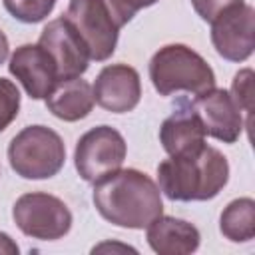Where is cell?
Wrapping results in <instances>:
<instances>
[{
	"instance_id": "cell-1",
	"label": "cell",
	"mask_w": 255,
	"mask_h": 255,
	"mask_svg": "<svg viewBox=\"0 0 255 255\" xmlns=\"http://www.w3.org/2000/svg\"><path fill=\"white\" fill-rule=\"evenodd\" d=\"M92 201L106 221L128 229H143L163 213L157 183L147 173L131 167H120L94 183Z\"/></svg>"
},
{
	"instance_id": "cell-2",
	"label": "cell",
	"mask_w": 255,
	"mask_h": 255,
	"mask_svg": "<svg viewBox=\"0 0 255 255\" xmlns=\"http://www.w3.org/2000/svg\"><path fill=\"white\" fill-rule=\"evenodd\" d=\"M229 179L227 157L207 143L157 165V187L171 201L213 199Z\"/></svg>"
},
{
	"instance_id": "cell-3",
	"label": "cell",
	"mask_w": 255,
	"mask_h": 255,
	"mask_svg": "<svg viewBox=\"0 0 255 255\" xmlns=\"http://www.w3.org/2000/svg\"><path fill=\"white\" fill-rule=\"evenodd\" d=\"M149 80L159 96L187 92L193 96L215 88L211 66L185 44H167L149 60Z\"/></svg>"
},
{
	"instance_id": "cell-4",
	"label": "cell",
	"mask_w": 255,
	"mask_h": 255,
	"mask_svg": "<svg viewBox=\"0 0 255 255\" xmlns=\"http://www.w3.org/2000/svg\"><path fill=\"white\" fill-rule=\"evenodd\" d=\"M8 161L16 175L24 179H48L64 167L66 145L52 128L28 126L12 137Z\"/></svg>"
},
{
	"instance_id": "cell-5",
	"label": "cell",
	"mask_w": 255,
	"mask_h": 255,
	"mask_svg": "<svg viewBox=\"0 0 255 255\" xmlns=\"http://www.w3.org/2000/svg\"><path fill=\"white\" fill-rule=\"evenodd\" d=\"M12 219L24 235L40 241L62 239L72 229V211L68 205L44 191L20 195L12 207Z\"/></svg>"
},
{
	"instance_id": "cell-6",
	"label": "cell",
	"mask_w": 255,
	"mask_h": 255,
	"mask_svg": "<svg viewBox=\"0 0 255 255\" xmlns=\"http://www.w3.org/2000/svg\"><path fill=\"white\" fill-rule=\"evenodd\" d=\"M126 153V139L116 128L96 126L78 139L74 149V163L84 181L98 183L122 167Z\"/></svg>"
},
{
	"instance_id": "cell-7",
	"label": "cell",
	"mask_w": 255,
	"mask_h": 255,
	"mask_svg": "<svg viewBox=\"0 0 255 255\" xmlns=\"http://www.w3.org/2000/svg\"><path fill=\"white\" fill-rule=\"evenodd\" d=\"M84 40L90 60H108L118 46L120 26L112 18L104 0H70L66 14H62Z\"/></svg>"
},
{
	"instance_id": "cell-8",
	"label": "cell",
	"mask_w": 255,
	"mask_h": 255,
	"mask_svg": "<svg viewBox=\"0 0 255 255\" xmlns=\"http://www.w3.org/2000/svg\"><path fill=\"white\" fill-rule=\"evenodd\" d=\"M211 42L215 52L229 62H245L255 48V10L237 4L211 22Z\"/></svg>"
},
{
	"instance_id": "cell-9",
	"label": "cell",
	"mask_w": 255,
	"mask_h": 255,
	"mask_svg": "<svg viewBox=\"0 0 255 255\" xmlns=\"http://www.w3.org/2000/svg\"><path fill=\"white\" fill-rule=\"evenodd\" d=\"M38 44L56 62L60 80L80 78L90 66V52H88L84 40L80 38V34L72 28V24L64 16H60L44 26Z\"/></svg>"
},
{
	"instance_id": "cell-10",
	"label": "cell",
	"mask_w": 255,
	"mask_h": 255,
	"mask_svg": "<svg viewBox=\"0 0 255 255\" xmlns=\"http://www.w3.org/2000/svg\"><path fill=\"white\" fill-rule=\"evenodd\" d=\"M189 104L197 114L205 135L215 137L223 143H235L239 139L245 122L241 110L237 108L227 90L213 88L205 94L195 96Z\"/></svg>"
},
{
	"instance_id": "cell-11",
	"label": "cell",
	"mask_w": 255,
	"mask_h": 255,
	"mask_svg": "<svg viewBox=\"0 0 255 255\" xmlns=\"http://www.w3.org/2000/svg\"><path fill=\"white\" fill-rule=\"evenodd\" d=\"M8 70L32 100L46 98L60 80L56 62L40 44L18 46L10 56Z\"/></svg>"
},
{
	"instance_id": "cell-12",
	"label": "cell",
	"mask_w": 255,
	"mask_h": 255,
	"mask_svg": "<svg viewBox=\"0 0 255 255\" xmlns=\"http://www.w3.org/2000/svg\"><path fill=\"white\" fill-rule=\"evenodd\" d=\"M92 92L100 108L112 114L131 112L141 98L139 74L128 64H110L96 76Z\"/></svg>"
},
{
	"instance_id": "cell-13",
	"label": "cell",
	"mask_w": 255,
	"mask_h": 255,
	"mask_svg": "<svg viewBox=\"0 0 255 255\" xmlns=\"http://www.w3.org/2000/svg\"><path fill=\"white\" fill-rule=\"evenodd\" d=\"M159 141L167 155H179L205 143V129L189 100H179L173 114L163 120Z\"/></svg>"
},
{
	"instance_id": "cell-14",
	"label": "cell",
	"mask_w": 255,
	"mask_h": 255,
	"mask_svg": "<svg viewBox=\"0 0 255 255\" xmlns=\"http://www.w3.org/2000/svg\"><path fill=\"white\" fill-rule=\"evenodd\" d=\"M145 229L149 247L159 255H187L193 253L201 241L199 229L193 223L163 213Z\"/></svg>"
},
{
	"instance_id": "cell-15",
	"label": "cell",
	"mask_w": 255,
	"mask_h": 255,
	"mask_svg": "<svg viewBox=\"0 0 255 255\" xmlns=\"http://www.w3.org/2000/svg\"><path fill=\"white\" fill-rule=\"evenodd\" d=\"M94 92L92 86L82 78L58 80L54 90L46 96V108L64 122H78L86 118L94 108Z\"/></svg>"
},
{
	"instance_id": "cell-16",
	"label": "cell",
	"mask_w": 255,
	"mask_h": 255,
	"mask_svg": "<svg viewBox=\"0 0 255 255\" xmlns=\"http://www.w3.org/2000/svg\"><path fill=\"white\" fill-rule=\"evenodd\" d=\"M219 229L233 243L251 241L255 237V201L251 197H239L227 203L219 217Z\"/></svg>"
},
{
	"instance_id": "cell-17",
	"label": "cell",
	"mask_w": 255,
	"mask_h": 255,
	"mask_svg": "<svg viewBox=\"0 0 255 255\" xmlns=\"http://www.w3.org/2000/svg\"><path fill=\"white\" fill-rule=\"evenodd\" d=\"M10 16L24 24L42 22L56 6V0H2Z\"/></svg>"
},
{
	"instance_id": "cell-18",
	"label": "cell",
	"mask_w": 255,
	"mask_h": 255,
	"mask_svg": "<svg viewBox=\"0 0 255 255\" xmlns=\"http://www.w3.org/2000/svg\"><path fill=\"white\" fill-rule=\"evenodd\" d=\"M229 96L233 98V102L237 104L241 114L247 116L245 128H249L251 126V110H253V70L245 68L235 74Z\"/></svg>"
},
{
	"instance_id": "cell-19",
	"label": "cell",
	"mask_w": 255,
	"mask_h": 255,
	"mask_svg": "<svg viewBox=\"0 0 255 255\" xmlns=\"http://www.w3.org/2000/svg\"><path fill=\"white\" fill-rule=\"evenodd\" d=\"M20 92L14 82L0 78V131H4L18 116Z\"/></svg>"
},
{
	"instance_id": "cell-20",
	"label": "cell",
	"mask_w": 255,
	"mask_h": 255,
	"mask_svg": "<svg viewBox=\"0 0 255 255\" xmlns=\"http://www.w3.org/2000/svg\"><path fill=\"white\" fill-rule=\"evenodd\" d=\"M157 0H104V4L108 6L112 18L116 20V24L120 28H124L139 10L153 6Z\"/></svg>"
},
{
	"instance_id": "cell-21",
	"label": "cell",
	"mask_w": 255,
	"mask_h": 255,
	"mask_svg": "<svg viewBox=\"0 0 255 255\" xmlns=\"http://www.w3.org/2000/svg\"><path fill=\"white\" fill-rule=\"evenodd\" d=\"M237 4H243V0H191V6L193 10L201 16V20L205 22H213L219 14H223L225 10L237 6Z\"/></svg>"
},
{
	"instance_id": "cell-22",
	"label": "cell",
	"mask_w": 255,
	"mask_h": 255,
	"mask_svg": "<svg viewBox=\"0 0 255 255\" xmlns=\"http://www.w3.org/2000/svg\"><path fill=\"white\" fill-rule=\"evenodd\" d=\"M0 253H18V245L6 233H0Z\"/></svg>"
},
{
	"instance_id": "cell-23",
	"label": "cell",
	"mask_w": 255,
	"mask_h": 255,
	"mask_svg": "<svg viewBox=\"0 0 255 255\" xmlns=\"http://www.w3.org/2000/svg\"><path fill=\"white\" fill-rule=\"evenodd\" d=\"M8 52H10V44H8V38L6 34L0 30V64L8 58Z\"/></svg>"
}]
</instances>
